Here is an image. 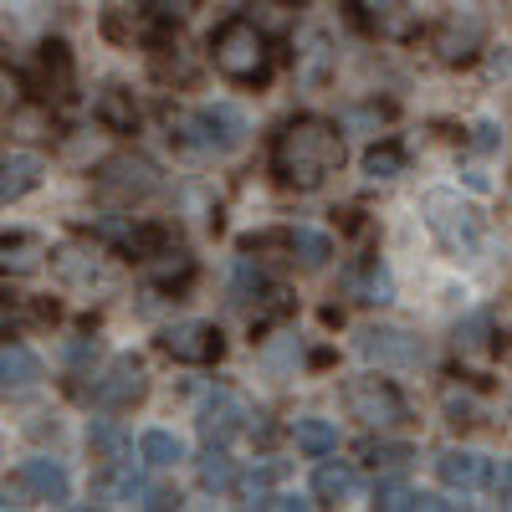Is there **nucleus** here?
<instances>
[{
    "mask_svg": "<svg viewBox=\"0 0 512 512\" xmlns=\"http://www.w3.org/2000/svg\"><path fill=\"white\" fill-rule=\"evenodd\" d=\"M400 169H405V149L400 144H379V149L364 154V175L369 180H395Z\"/></svg>",
    "mask_w": 512,
    "mask_h": 512,
    "instance_id": "obj_27",
    "label": "nucleus"
},
{
    "mask_svg": "<svg viewBox=\"0 0 512 512\" xmlns=\"http://www.w3.org/2000/svg\"><path fill=\"white\" fill-rule=\"evenodd\" d=\"M180 134H185V144H195V149H236V144L246 139V113L231 108V103L200 108V113L180 118Z\"/></svg>",
    "mask_w": 512,
    "mask_h": 512,
    "instance_id": "obj_8",
    "label": "nucleus"
},
{
    "mask_svg": "<svg viewBox=\"0 0 512 512\" xmlns=\"http://www.w3.org/2000/svg\"><path fill=\"white\" fill-rule=\"evenodd\" d=\"M139 456H144V466H149V472H169L175 461H185V441H180L175 431H144V441H139Z\"/></svg>",
    "mask_w": 512,
    "mask_h": 512,
    "instance_id": "obj_22",
    "label": "nucleus"
},
{
    "mask_svg": "<svg viewBox=\"0 0 512 512\" xmlns=\"http://www.w3.org/2000/svg\"><path fill=\"white\" fill-rule=\"evenodd\" d=\"M139 11H144L154 26H180V21L195 11V0H139Z\"/></svg>",
    "mask_w": 512,
    "mask_h": 512,
    "instance_id": "obj_29",
    "label": "nucleus"
},
{
    "mask_svg": "<svg viewBox=\"0 0 512 512\" xmlns=\"http://www.w3.org/2000/svg\"><path fill=\"white\" fill-rule=\"evenodd\" d=\"M98 118L113 128V134H134V128H139V103H134V93L103 88V93H98Z\"/></svg>",
    "mask_w": 512,
    "mask_h": 512,
    "instance_id": "obj_21",
    "label": "nucleus"
},
{
    "mask_svg": "<svg viewBox=\"0 0 512 512\" xmlns=\"http://www.w3.org/2000/svg\"><path fill=\"white\" fill-rule=\"evenodd\" d=\"M103 497L118 502V507H180L175 487L149 482L144 472H134V466H113V472L103 477Z\"/></svg>",
    "mask_w": 512,
    "mask_h": 512,
    "instance_id": "obj_10",
    "label": "nucleus"
},
{
    "mask_svg": "<svg viewBox=\"0 0 512 512\" xmlns=\"http://www.w3.org/2000/svg\"><path fill=\"white\" fill-rule=\"evenodd\" d=\"M487 47V21L477 11H446L436 26H431V52L436 62L446 67H466V62H477V52Z\"/></svg>",
    "mask_w": 512,
    "mask_h": 512,
    "instance_id": "obj_6",
    "label": "nucleus"
},
{
    "mask_svg": "<svg viewBox=\"0 0 512 512\" xmlns=\"http://www.w3.org/2000/svg\"><path fill=\"white\" fill-rule=\"evenodd\" d=\"M390 297H395L390 272H384V262H369L364 267V303H390Z\"/></svg>",
    "mask_w": 512,
    "mask_h": 512,
    "instance_id": "obj_32",
    "label": "nucleus"
},
{
    "mask_svg": "<svg viewBox=\"0 0 512 512\" xmlns=\"http://www.w3.org/2000/svg\"><path fill=\"white\" fill-rule=\"evenodd\" d=\"M159 349L175 359V364H221L226 359V333L216 323H205V318H185V323H169L164 338H159Z\"/></svg>",
    "mask_w": 512,
    "mask_h": 512,
    "instance_id": "obj_7",
    "label": "nucleus"
},
{
    "mask_svg": "<svg viewBox=\"0 0 512 512\" xmlns=\"http://www.w3.org/2000/svg\"><path fill=\"white\" fill-rule=\"evenodd\" d=\"M364 461H374V466H400V461H410V446H400V441H374V446H364Z\"/></svg>",
    "mask_w": 512,
    "mask_h": 512,
    "instance_id": "obj_33",
    "label": "nucleus"
},
{
    "mask_svg": "<svg viewBox=\"0 0 512 512\" xmlns=\"http://www.w3.org/2000/svg\"><path fill=\"white\" fill-rule=\"evenodd\" d=\"M159 169L139 154H118L98 169V180H93V195L98 200H113V205H134V200H149L159 195Z\"/></svg>",
    "mask_w": 512,
    "mask_h": 512,
    "instance_id": "obj_5",
    "label": "nucleus"
},
{
    "mask_svg": "<svg viewBox=\"0 0 512 512\" xmlns=\"http://www.w3.org/2000/svg\"><path fill=\"white\" fill-rule=\"evenodd\" d=\"M16 487L31 492V497H41V502H67L72 477H67V466H62V461H52V456H31V461L16 466Z\"/></svg>",
    "mask_w": 512,
    "mask_h": 512,
    "instance_id": "obj_14",
    "label": "nucleus"
},
{
    "mask_svg": "<svg viewBox=\"0 0 512 512\" xmlns=\"http://www.w3.org/2000/svg\"><path fill=\"white\" fill-rule=\"evenodd\" d=\"M292 441H297V451H308V456H333L338 451V425L323 420V415H303L292 425Z\"/></svg>",
    "mask_w": 512,
    "mask_h": 512,
    "instance_id": "obj_20",
    "label": "nucleus"
},
{
    "mask_svg": "<svg viewBox=\"0 0 512 512\" xmlns=\"http://www.w3.org/2000/svg\"><path fill=\"white\" fill-rule=\"evenodd\" d=\"M88 446H93V456H98V461H118V456H123V446H128V436H123V425H118V420H93Z\"/></svg>",
    "mask_w": 512,
    "mask_h": 512,
    "instance_id": "obj_25",
    "label": "nucleus"
},
{
    "mask_svg": "<svg viewBox=\"0 0 512 512\" xmlns=\"http://www.w3.org/2000/svg\"><path fill=\"white\" fill-rule=\"evenodd\" d=\"M344 164V134L328 118H287L272 139V175L287 190H318Z\"/></svg>",
    "mask_w": 512,
    "mask_h": 512,
    "instance_id": "obj_1",
    "label": "nucleus"
},
{
    "mask_svg": "<svg viewBox=\"0 0 512 512\" xmlns=\"http://www.w3.org/2000/svg\"><path fill=\"white\" fill-rule=\"evenodd\" d=\"M492 482H497V492H502V497L512 502V461H502V472H497Z\"/></svg>",
    "mask_w": 512,
    "mask_h": 512,
    "instance_id": "obj_35",
    "label": "nucleus"
},
{
    "mask_svg": "<svg viewBox=\"0 0 512 512\" xmlns=\"http://www.w3.org/2000/svg\"><path fill=\"white\" fill-rule=\"evenodd\" d=\"M359 492H364V477H359V466H349V461H323L318 472H313V497L323 507L359 502Z\"/></svg>",
    "mask_w": 512,
    "mask_h": 512,
    "instance_id": "obj_15",
    "label": "nucleus"
},
{
    "mask_svg": "<svg viewBox=\"0 0 512 512\" xmlns=\"http://www.w3.org/2000/svg\"><path fill=\"white\" fill-rule=\"evenodd\" d=\"M210 62H216V72L226 82H236V88H262L272 77V41L256 31V21L231 16L216 36H210Z\"/></svg>",
    "mask_w": 512,
    "mask_h": 512,
    "instance_id": "obj_2",
    "label": "nucleus"
},
{
    "mask_svg": "<svg viewBox=\"0 0 512 512\" xmlns=\"http://www.w3.org/2000/svg\"><path fill=\"white\" fill-rule=\"evenodd\" d=\"M200 487H205V492H231V487H236V461H231V451L216 446V441H210L205 456H200Z\"/></svg>",
    "mask_w": 512,
    "mask_h": 512,
    "instance_id": "obj_23",
    "label": "nucleus"
},
{
    "mask_svg": "<svg viewBox=\"0 0 512 512\" xmlns=\"http://www.w3.org/2000/svg\"><path fill=\"white\" fill-rule=\"evenodd\" d=\"M256 292H267V277L256 272L251 262H236V272H231V297H236V303H251Z\"/></svg>",
    "mask_w": 512,
    "mask_h": 512,
    "instance_id": "obj_30",
    "label": "nucleus"
},
{
    "mask_svg": "<svg viewBox=\"0 0 512 512\" xmlns=\"http://www.w3.org/2000/svg\"><path fill=\"white\" fill-rule=\"evenodd\" d=\"M359 16L379 41H415L420 31V16L410 0H359Z\"/></svg>",
    "mask_w": 512,
    "mask_h": 512,
    "instance_id": "obj_13",
    "label": "nucleus"
},
{
    "mask_svg": "<svg viewBox=\"0 0 512 512\" xmlns=\"http://www.w3.org/2000/svg\"><path fill=\"white\" fill-rule=\"evenodd\" d=\"M41 164L36 154H11L6 164H0V200H21V195H31L36 185H41Z\"/></svg>",
    "mask_w": 512,
    "mask_h": 512,
    "instance_id": "obj_18",
    "label": "nucleus"
},
{
    "mask_svg": "<svg viewBox=\"0 0 512 512\" xmlns=\"http://www.w3.org/2000/svg\"><path fill=\"white\" fill-rule=\"evenodd\" d=\"M41 256H47V246H41V236H0V272H16V277H26V272H36L41 267Z\"/></svg>",
    "mask_w": 512,
    "mask_h": 512,
    "instance_id": "obj_19",
    "label": "nucleus"
},
{
    "mask_svg": "<svg viewBox=\"0 0 512 512\" xmlns=\"http://www.w3.org/2000/svg\"><path fill=\"white\" fill-rule=\"evenodd\" d=\"M241 420H246V405L231 390H216L210 400H200V431H205V441H226Z\"/></svg>",
    "mask_w": 512,
    "mask_h": 512,
    "instance_id": "obj_17",
    "label": "nucleus"
},
{
    "mask_svg": "<svg viewBox=\"0 0 512 512\" xmlns=\"http://www.w3.org/2000/svg\"><path fill=\"white\" fill-rule=\"evenodd\" d=\"M436 477L446 482V487H456V492H482V487H492V456H482V451H466V446H446L441 456H436Z\"/></svg>",
    "mask_w": 512,
    "mask_h": 512,
    "instance_id": "obj_12",
    "label": "nucleus"
},
{
    "mask_svg": "<svg viewBox=\"0 0 512 512\" xmlns=\"http://www.w3.org/2000/svg\"><path fill=\"white\" fill-rule=\"evenodd\" d=\"M144 395H149V374H144V364H139L134 354H118V359L98 374V384H93V400H98L103 410H134Z\"/></svg>",
    "mask_w": 512,
    "mask_h": 512,
    "instance_id": "obj_9",
    "label": "nucleus"
},
{
    "mask_svg": "<svg viewBox=\"0 0 512 512\" xmlns=\"http://www.w3.org/2000/svg\"><path fill=\"white\" fill-rule=\"evenodd\" d=\"M487 338H492V313H466L456 323V349H466V354H482Z\"/></svg>",
    "mask_w": 512,
    "mask_h": 512,
    "instance_id": "obj_28",
    "label": "nucleus"
},
{
    "mask_svg": "<svg viewBox=\"0 0 512 512\" xmlns=\"http://www.w3.org/2000/svg\"><path fill=\"white\" fill-rule=\"evenodd\" d=\"M344 405H349L354 420L369 425V431H395V425H405V415H410L405 395L395 390L390 379H379V374L349 379V384H344Z\"/></svg>",
    "mask_w": 512,
    "mask_h": 512,
    "instance_id": "obj_4",
    "label": "nucleus"
},
{
    "mask_svg": "<svg viewBox=\"0 0 512 512\" xmlns=\"http://www.w3.org/2000/svg\"><path fill=\"white\" fill-rule=\"evenodd\" d=\"M359 354L374 359V364H420L425 359V344L405 328H384V323H369L359 328Z\"/></svg>",
    "mask_w": 512,
    "mask_h": 512,
    "instance_id": "obj_11",
    "label": "nucleus"
},
{
    "mask_svg": "<svg viewBox=\"0 0 512 512\" xmlns=\"http://www.w3.org/2000/svg\"><path fill=\"white\" fill-rule=\"evenodd\" d=\"M415 502H420V492H410L405 482H379L374 487V507H384V512H405Z\"/></svg>",
    "mask_w": 512,
    "mask_h": 512,
    "instance_id": "obj_31",
    "label": "nucleus"
},
{
    "mask_svg": "<svg viewBox=\"0 0 512 512\" xmlns=\"http://www.w3.org/2000/svg\"><path fill=\"white\" fill-rule=\"evenodd\" d=\"M287 246H292V256L303 267H323L328 256H333V236L328 231H313V226H297L292 236H287Z\"/></svg>",
    "mask_w": 512,
    "mask_h": 512,
    "instance_id": "obj_24",
    "label": "nucleus"
},
{
    "mask_svg": "<svg viewBox=\"0 0 512 512\" xmlns=\"http://www.w3.org/2000/svg\"><path fill=\"white\" fill-rule=\"evenodd\" d=\"M303 57H297V62H303V77L308 82H323L328 77V62H333V52H328V36L323 31H303Z\"/></svg>",
    "mask_w": 512,
    "mask_h": 512,
    "instance_id": "obj_26",
    "label": "nucleus"
},
{
    "mask_svg": "<svg viewBox=\"0 0 512 512\" xmlns=\"http://www.w3.org/2000/svg\"><path fill=\"white\" fill-rule=\"evenodd\" d=\"M262 507H277V512H297V507H308L303 497H292V492H272V497H262Z\"/></svg>",
    "mask_w": 512,
    "mask_h": 512,
    "instance_id": "obj_34",
    "label": "nucleus"
},
{
    "mask_svg": "<svg viewBox=\"0 0 512 512\" xmlns=\"http://www.w3.org/2000/svg\"><path fill=\"white\" fill-rule=\"evenodd\" d=\"M41 379V359L26 344H0V395H26Z\"/></svg>",
    "mask_w": 512,
    "mask_h": 512,
    "instance_id": "obj_16",
    "label": "nucleus"
},
{
    "mask_svg": "<svg viewBox=\"0 0 512 512\" xmlns=\"http://www.w3.org/2000/svg\"><path fill=\"white\" fill-rule=\"evenodd\" d=\"M420 216H425L431 236L456 256V262L477 256V246H482V210L472 200H461V190H425L420 195Z\"/></svg>",
    "mask_w": 512,
    "mask_h": 512,
    "instance_id": "obj_3",
    "label": "nucleus"
}]
</instances>
